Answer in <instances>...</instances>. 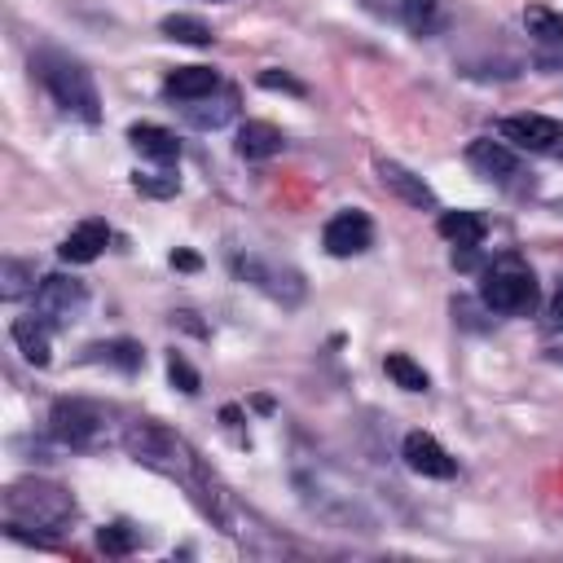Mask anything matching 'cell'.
I'll use <instances>...</instances> for the list:
<instances>
[{"label":"cell","instance_id":"cell-1","mask_svg":"<svg viewBox=\"0 0 563 563\" xmlns=\"http://www.w3.org/2000/svg\"><path fill=\"white\" fill-rule=\"evenodd\" d=\"M9 528H48L62 532L75 515V497L53 479H18L4 488Z\"/></svg>","mask_w":563,"mask_h":563},{"label":"cell","instance_id":"cell-2","mask_svg":"<svg viewBox=\"0 0 563 563\" xmlns=\"http://www.w3.org/2000/svg\"><path fill=\"white\" fill-rule=\"evenodd\" d=\"M31 66L40 70L44 88L53 92V101H57L66 114H75V119H84V123H97V119H101L97 84H92V75H88L79 62L57 57V53H44V57H35Z\"/></svg>","mask_w":563,"mask_h":563},{"label":"cell","instance_id":"cell-3","mask_svg":"<svg viewBox=\"0 0 563 563\" xmlns=\"http://www.w3.org/2000/svg\"><path fill=\"white\" fill-rule=\"evenodd\" d=\"M123 449H128L141 466H150V471H163V475H185V471H189V449H185L180 435L167 431L163 422H150V418L132 422V427L123 431Z\"/></svg>","mask_w":563,"mask_h":563},{"label":"cell","instance_id":"cell-4","mask_svg":"<svg viewBox=\"0 0 563 563\" xmlns=\"http://www.w3.org/2000/svg\"><path fill=\"white\" fill-rule=\"evenodd\" d=\"M479 299H484L493 312H506V317L532 312V303H537V277H532V268H523L515 255H506V260H497V264L484 273Z\"/></svg>","mask_w":563,"mask_h":563},{"label":"cell","instance_id":"cell-5","mask_svg":"<svg viewBox=\"0 0 563 563\" xmlns=\"http://www.w3.org/2000/svg\"><path fill=\"white\" fill-rule=\"evenodd\" d=\"M88 303V286L79 277H66V273H48L40 277L35 286V317L44 325H70Z\"/></svg>","mask_w":563,"mask_h":563},{"label":"cell","instance_id":"cell-6","mask_svg":"<svg viewBox=\"0 0 563 563\" xmlns=\"http://www.w3.org/2000/svg\"><path fill=\"white\" fill-rule=\"evenodd\" d=\"M501 141H510L515 150H532V154H563V123L545 119V114H506L497 123Z\"/></svg>","mask_w":563,"mask_h":563},{"label":"cell","instance_id":"cell-7","mask_svg":"<svg viewBox=\"0 0 563 563\" xmlns=\"http://www.w3.org/2000/svg\"><path fill=\"white\" fill-rule=\"evenodd\" d=\"M48 431H53V440H62L70 449H88L101 431V409L88 400H57L48 409Z\"/></svg>","mask_w":563,"mask_h":563},{"label":"cell","instance_id":"cell-8","mask_svg":"<svg viewBox=\"0 0 563 563\" xmlns=\"http://www.w3.org/2000/svg\"><path fill=\"white\" fill-rule=\"evenodd\" d=\"M321 242H325V251H330V255L347 260V255H361V251L374 242V224H369V216H365V211L347 207V211H339V216H330V220H325Z\"/></svg>","mask_w":563,"mask_h":563},{"label":"cell","instance_id":"cell-9","mask_svg":"<svg viewBox=\"0 0 563 563\" xmlns=\"http://www.w3.org/2000/svg\"><path fill=\"white\" fill-rule=\"evenodd\" d=\"M233 273H238L242 282L260 286L264 295L286 299V303H295V299L303 295V282H299L295 273H277V268H273V264H264L260 255H233Z\"/></svg>","mask_w":563,"mask_h":563},{"label":"cell","instance_id":"cell-10","mask_svg":"<svg viewBox=\"0 0 563 563\" xmlns=\"http://www.w3.org/2000/svg\"><path fill=\"white\" fill-rule=\"evenodd\" d=\"M400 453H405L409 471H418L427 479H453V471H457L453 457L444 453V444L435 435H427V431H409L405 444H400Z\"/></svg>","mask_w":563,"mask_h":563},{"label":"cell","instance_id":"cell-11","mask_svg":"<svg viewBox=\"0 0 563 563\" xmlns=\"http://www.w3.org/2000/svg\"><path fill=\"white\" fill-rule=\"evenodd\" d=\"M466 163H471L479 176H488V180H510V176L519 172L515 150H510L506 141H488V136H479V141L466 145Z\"/></svg>","mask_w":563,"mask_h":563},{"label":"cell","instance_id":"cell-12","mask_svg":"<svg viewBox=\"0 0 563 563\" xmlns=\"http://www.w3.org/2000/svg\"><path fill=\"white\" fill-rule=\"evenodd\" d=\"M378 180H383V189H391L400 202H409V207H435V194H431V185L422 180V176H413L409 167H400V163H391V158H383L378 163Z\"/></svg>","mask_w":563,"mask_h":563},{"label":"cell","instance_id":"cell-13","mask_svg":"<svg viewBox=\"0 0 563 563\" xmlns=\"http://www.w3.org/2000/svg\"><path fill=\"white\" fill-rule=\"evenodd\" d=\"M106 242H110L106 220H84V224H75V229L62 238L57 255H62L66 264H92V260L101 255V246H106Z\"/></svg>","mask_w":563,"mask_h":563},{"label":"cell","instance_id":"cell-14","mask_svg":"<svg viewBox=\"0 0 563 563\" xmlns=\"http://www.w3.org/2000/svg\"><path fill=\"white\" fill-rule=\"evenodd\" d=\"M220 88V75L211 66H176L167 79H163V92L176 97V101H202Z\"/></svg>","mask_w":563,"mask_h":563},{"label":"cell","instance_id":"cell-15","mask_svg":"<svg viewBox=\"0 0 563 563\" xmlns=\"http://www.w3.org/2000/svg\"><path fill=\"white\" fill-rule=\"evenodd\" d=\"M282 145H286L282 128H273L264 119H246L238 128V154L242 158H273V154H282Z\"/></svg>","mask_w":563,"mask_h":563},{"label":"cell","instance_id":"cell-16","mask_svg":"<svg viewBox=\"0 0 563 563\" xmlns=\"http://www.w3.org/2000/svg\"><path fill=\"white\" fill-rule=\"evenodd\" d=\"M9 334H13V343H18V352L31 361V365H48L53 361V347H48V325L40 321V317H18L13 325H9Z\"/></svg>","mask_w":563,"mask_h":563},{"label":"cell","instance_id":"cell-17","mask_svg":"<svg viewBox=\"0 0 563 563\" xmlns=\"http://www.w3.org/2000/svg\"><path fill=\"white\" fill-rule=\"evenodd\" d=\"M128 141H132L145 158H154V163L180 158V141H176L167 128H158V123H132V128H128Z\"/></svg>","mask_w":563,"mask_h":563},{"label":"cell","instance_id":"cell-18","mask_svg":"<svg viewBox=\"0 0 563 563\" xmlns=\"http://www.w3.org/2000/svg\"><path fill=\"white\" fill-rule=\"evenodd\" d=\"M435 229H440V238H449L453 246H479L484 233H488V220H484L479 211H444V216L435 220Z\"/></svg>","mask_w":563,"mask_h":563},{"label":"cell","instance_id":"cell-19","mask_svg":"<svg viewBox=\"0 0 563 563\" xmlns=\"http://www.w3.org/2000/svg\"><path fill=\"white\" fill-rule=\"evenodd\" d=\"M523 26H528V35H532L541 48L563 53V13L545 9V4H528V9H523Z\"/></svg>","mask_w":563,"mask_h":563},{"label":"cell","instance_id":"cell-20","mask_svg":"<svg viewBox=\"0 0 563 563\" xmlns=\"http://www.w3.org/2000/svg\"><path fill=\"white\" fill-rule=\"evenodd\" d=\"M84 361H106V365L132 374V369L145 365V352H141V343H132V339H114V343H92V347L84 352Z\"/></svg>","mask_w":563,"mask_h":563},{"label":"cell","instance_id":"cell-21","mask_svg":"<svg viewBox=\"0 0 563 563\" xmlns=\"http://www.w3.org/2000/svg\"><path fill=\"white\" fill-rule=\"evenodd\" d=\"M383 369H387V378H391L396 387H405V391H427V387H431L427 369H422L413 356H405V352H387V356H383Z\"/></svg>","mask_w":563,"mask_h":563},{"label":"cell","instance_id":"cell-22","mask_svg":"<svg viewBox=\"0 0 563 563\" xmlns=\"http://www.w3.org/2000/svg\"><path fill=\"white\" fill-rule=\"evenodd\" d=\"M35 290V264L26 260H0V299H22Z\"/></svg>","mask_w":563,"mask_h":563},{"label":"cell","instance_id":"cell-23","mask_svg":"<svg viewBox=\"0 0 563 563\" xmlns=\"http://www.w3.org/2000/svg\"><path fill=\"white\" fill-rule=\"evenodd\" d=\"M400 18L413 35H435L444 22V9H440V0H400Z\"/></svg>","mask_w":563,"mask_h":563},{"label":"cell","instance_id":"cell-24","mask_svg":"<svg viewBox=\"0 0 563 563\" xmlns=\"http://www.w3.org/2000/svg\"><path fill=\"white\" fill-rule=\"evenodd\" d=\"M158 31L167 40H180V44H211V26L202 18H194V13H167L158 22Z\"/></svg>","mask_w":563,"mask_h":563},{"label":"cell","instance_id":"cell-25","mask_svg":"<svg viewBox=\"0 0 563 563\" xmlns=\"http://www.w3.org/2000/svg\"><path fill=\"white\" fill-rule=\"evenodd\" d=\"M97 550H106V554L123 559V554H132V550H136V532H132L128 523H110V528H101V532H97Z\"/></svg>","mask_w":563,"mask_h":563},{"label":"cell","instance_id":"cell-26","mask_svg":"<svg viewBox=\"0 0 563 563\" xmlns=\"http://www.w3.org/2000/svg\"><path fill=\"white\" fill-rule=\"evenodd\" d=\"M132 185H136L141 194H150V198H172V194L180 189V180H176V176H167V172H136V176H132Z\"/></svg>","mask_w":563,"mask_h":563},{"label":"cell","instance_id":"cell-27","mask_svg":"<svg viewBox=\"0 0 563 563\" xmlns=\"http://www.w3.org/2000/svg\"><path fill=\"white\" fill-rule=\"evenodd\" d=\"M185 114H189L194 128H220V123L233 114V97H224V101H216V106H189Z\"/></svg>","mask_w":563,"mask_h":563},{"label":"cell","instance_id":"cell-28","mask_svg":"<svg viewBox=\"0 0 563 563\" xmlns=\"http://www.w3.org/2000/svg\"><path fill=\"white\" fill-rule=\"evenodd\" d=\"M167 378H172V383H176V387H180L185 396H194V391L202 387V383H198V369H194V365H189L185 356H176V352L167 356Z\"/></svg>","mask_w":563,"mask_h":563},{"label":"cell","instance_id":"cell-29","mask_svg":"<svg viewBox=\"0 0 563 563\" xmlns=\"http://www.w3.org/2000/svg\"><path fill=\"white\" fill-rule=\"evenodd\" d=\"M260 88H273V92H290V97H303V84L286 70H260Z\"/></svg>","mask_w":563,"mask_h":563},{"label":"cell","instance_id":"cell-30","mask_svg":"<svg viewBox=\"0 0 563 563\" xmlns=\"http://www.w3.org/2000/svg\"><path fill=\"white\" fill-rule=\"evenodd\" d=\"M550 325L563 330V282H559V290H554V299H550Z\"/></svg>","mask_w":563,"mask_h":563},{"label":"cell","instance_id":"cell-31","mask_svg":"<svg viewBox=\"0 0 563 563\" xmlns=\"http://www.w3.org/2000/svg\"><path fill=\"white\" fill-rule=\"evenodd\" d=\"M172 268L194 273V268H198V255H194V251H172Z\"/></svg>","mask_w":563,"mask_h":563}]
</instances>
